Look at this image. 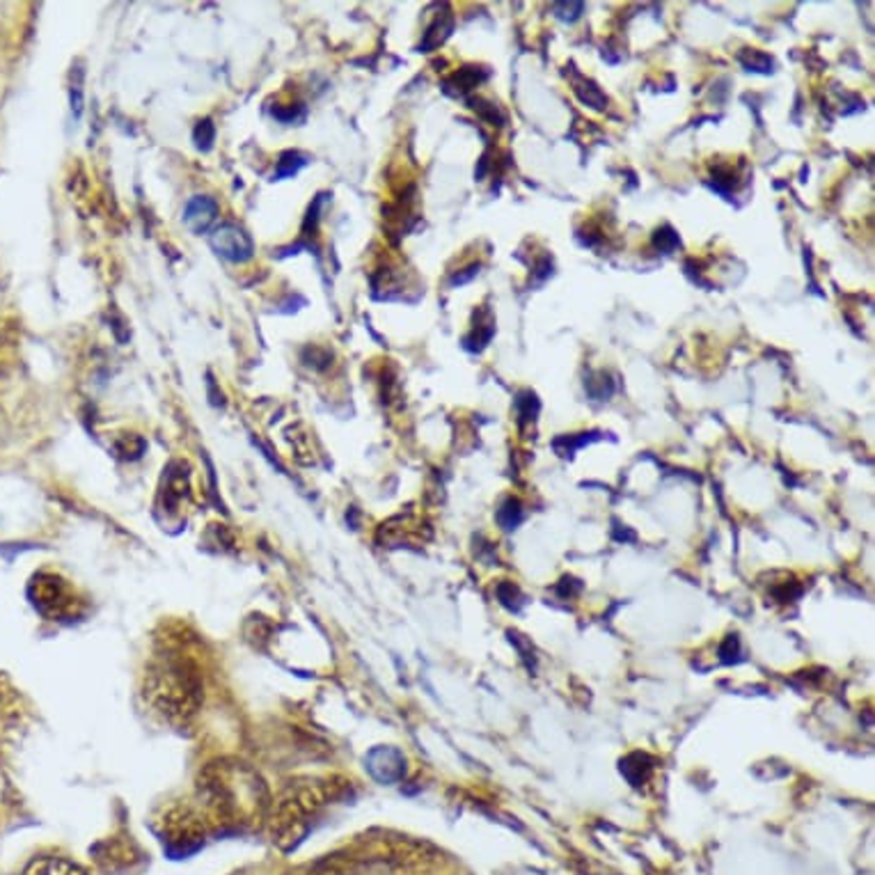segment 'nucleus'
I'll use <instances>...</instances> for the list:
<instances>
[{
  "label": "nucleus",
  "instance_id": "f257e3e1",
  "mask_svg": "<svg viewBox=\"0 0 875 875\" xmlns=\"http://www.w3.org/2000/svg\"><path fill=\"white\" fill-rule=\"evenodd\" d=\"M147 697L151 706L168 720H189L199 706L202 683L193 663L184 658H166L147 675Z\"/></svg>",
  "mask_w": 875,
  "mask_h": 875
},
{
  "label": "nucleus",
  "instance_id": "20e7f679",
  "mask_svg": "<svg viewBox=\"0 0 875 875\" xmlns=\"http://www.w3.org/2000/svg\"><path fill=\"white\" fill-rule=\"evenodd\" d=\"M209 243L222 259L234 262V264L248 262L255 251L253 239L245 234L239 226H232V222H226V226L216 228Z\"/></svg>",
  "mask_w": 875,
  "mask_h": 875
},
{
  "label": "nucleus",
  "instance_id": "f8f14e48",
  "mask_svg": "<svg viewBox=\"0 0 875 875\" xmlns=\"http://www.w3.org/2000/svg\"><path fill=\"white\" fill-rule=\"evenodd\" d=\"M305 166V156L299 151H287L282 154V159L278 161V177H289L296 174L299 168Z\"/></svg>",
  "mask_w": 875,
  "mask_h": 875
},
{
  "label": "nucleus",
  "instance_id": "f03ea898",
  "mask_svg": "<svg viewBox=\"0 0 875 875\" xmlns=\"http://www.w3.org/2000/svg\"><path fill=\"white\" fill-rule=\"evenodd\" d=\"M330 798L328 781H299L276 800L274 806V837L278 843H294L305 829L309 818L317 814Z\"/></svg>",
  "mask_w": 875,
  "mask_h": 875
},
{
  "label": "nucleus",
  "instance_id": "7ed1b4c3",
  "mask_svg": "<svg viewBox=\"0 0 875 875\" xmlns=\"http://www.w3.org/2000/svg\"><path fill=\"white\" fill-rule=\"evenodd\" d=\"M33 598L35 608L49 617H64L70 610H74V596L70 587L60 582L56 575H39L33 582Z\"/></svg>",
  "mask_w": 875,
  "mask_h": 875
},
{
  "label": "nucleus",
  "instance_id": "4468645a",
  "mask_svg": "<svg viewBox=\"0 0 875 875\" xmlns=\"http://www.w3.org/2000/svg\"><path fill=\"white\" fill-rule=\"evenodd\" d=\"M656 245L660 251H665V253H669V251H675L677 245H679V236L671 232L669 228H665V230H658L656 232Z\"/></svg>",
  "mask_w": 875,
  "mask_h": 875
},
{
  "label": "nucleus",
  "instance_id": "ddd939ff",
  "mask_svg": "<svg viewBox=\"0 0 875 875\" xmlns=\"http://www.w3.org/2000/svg\"><path fill=\"white\" fill-rule=\"evenodd\" d=\"M195 143H197V147H202V149H209V147H211V143H214V124H211L209 120L197 124V129H195Z\"/></svg>",
  "mask_w": 875,
  "mask_h": 875
},
{
  "label": "nucleus",
  "instance_id": "39448f33",
  "mask_svg": "<svg viewBox=\"0 0 875 875\" xmlns=\"http://www.w3.org/2000/svg\"><path fill=\"white\" fill-rule=\"evenodd\" d=\"M367 766H369L372 775L384 783H392V781L401 779L403 773H406V761H403L401 752H397L392 748L374 750L367 756Z\"/></svg>",
  "mask_w": 875,
  "mask_h": 875
},
{
  "label": "nucleus",
  "instance_id": "0eeeda50",
  "mask_svg": "<svg viewBox=\"0 0 875 875\" xmlns=\"http://www.w3.org/2000/svg\"><path fill=\"white\" fill-rule=\"evenodd\" d=\"M24 875H89V873L81 864H76L72 860L49 855V858L33 860L26 866Z\"/></svg>",
  "mask_w": 875,
  "mask_h": 875
},
{
  "label": "nucleus",
  "instance_id": "1a4fd4ad",
  "mask_svg": "<svg viewBox=\"0 0 875 875\" xmlns=\"http://www.w3.org/2000/svg\"><path fill=\"white\" fill-rule=\"evenodd\" d=\"M452 26H454V19H452V16H447L445 21L438 19L436 24L424 33V41H422V47H420V49L432 51V49L440 47V44L447 39V35L452 33Z\"/></svg>",
  "mask_w": 875,
  "mask_h": 875
},
{
  "label": "nucleus",
  "instance_id": "9b49d317",
  "mask_svg": "<svg viewBox=\"0 0 875 875\" xmlns=\"http://www.w3.org/2000/svg\"><path fill=\"white\" fill-rule=\"evenodd\" d=\"M484 78H486V74H482V72L477 70V66H465V70H461L450 83H447V87L457 85V87H459V93H467V89H473V87L479 85Z\"/></svg>",
  "mask_w": 875,
  "mask_h": 875
},
{
  "label": "nucleus",
  "instance_id": "9d476101",
  "mask_svg": "<svg viewBox=\"0 0 875 875\" xmlns=\"http://www.w3.org/2000/svg\"><path fill=\"white\" fill-rule=\"evenodd\" d=\"M498 521H500V525H502L505 530H513L515 525H519V523L523 521L521 502L509 498V500L500 507V511H498Z\"/></svg>",
  "mask_w": 875,
  "mask_h": 875
},
{
  "label": "nucleus",
  "instance_id": "423d86ee",
  "mask_svg": "<svg viewBox=\"0 0 875 875\" xmlns=\"http://www.w3.org/2000/svg\"><path fill=\"white\" fill-rule=\"evenodd\" d=\"M216 218H218V205H216V199H211V197L197 195V197H193L189 202L186 209H184V222H186V228L193 234L209 232L211 226L216 222Z\"/></svg>",
  "mask_w": 875,
  "mask_h": 875
},
{
  "label": "nucleus",
  "instance_id": "6e6552de",
  "mask_svg": "<svg viewBox=\"0 0 875 875\" xmlns=\"http://www.w3.org/2000/svg\"><path fill=\"white\" fill-rule=\"evenodd\" d=\"M651 770H654V766H651V758L646 754H631L621 761V775L631 781L633 787L644 783L648 779Z\"/></svg>",
  "mask_w": 875,
  "mask_h": 875
}]
</instances>
